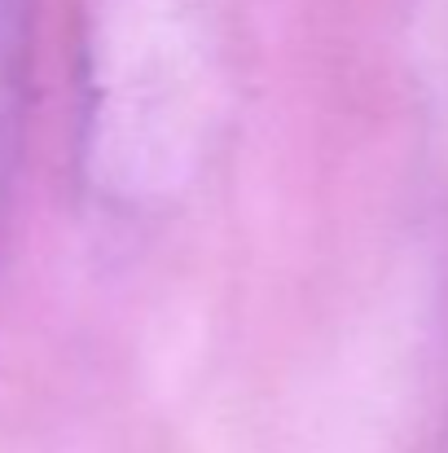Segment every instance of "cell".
<instances>
[{
  "label": "cell",
  "instance_id": "cell-1",
  "mask_svg": "<svg viewBox=\"0 0 448 453\" xmlns=\"http://www.w3.org/2000/svg\"><path fill=\"white\" fill-rule=\"evenodd\" d=\"M31 102V0H0V220L13 198Z\"/></svg>",
  "mask_w": 448,
  "mask_h": 453
}]
</instances>
